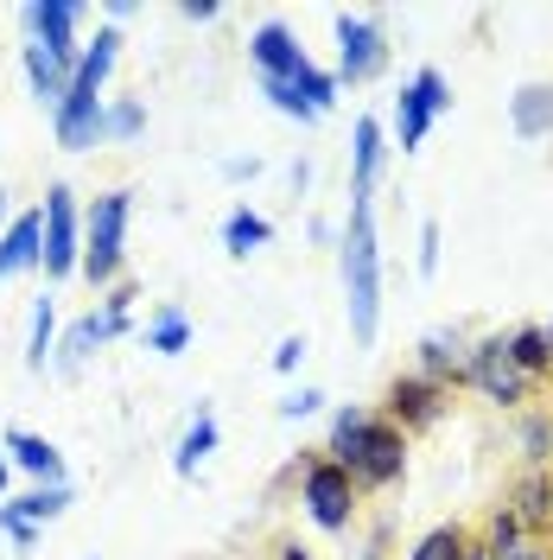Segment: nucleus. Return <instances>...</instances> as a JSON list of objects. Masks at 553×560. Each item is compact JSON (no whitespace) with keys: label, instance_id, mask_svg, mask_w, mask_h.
Listing matches in <instances>:
<instances>
[{"label":"nucleus","instance_id":"423d86ee","mask_svg":"<svg viewBox=\"0 0 553 560\" xmlns=\"http://www.w3.org/2000/svg\"><path fill=\"white\" fill-rule=\"evenodd\" d=\"M446 108H451L446 77H439V70H420L414 83L401 90V115H395V140H401V153H414L420 140H426V128H433Z\"/></svg>","mask_w":553,"mask_h":560},{"label":"nucleus","instance_id":"0eeeda50","mask_svg":"<svg viewBox=\"0 0 553 560\" xmlns=\"http://www.w3.org/2000/svg\"><path fill=\"white\" fill-rule=\"evenodd\" d=\"M464 376L484 388L490 401H503V408H516V401H528V376L516 370V357H509V338H484V345L471 350V363H464Z\"/></svg>","mask_w":553,"mask_h":560},{"label":"nucleus","instance_id":"ddd939ff","mask_svg":"<svg viewBox=\"0 0 553 560\" xmlns=\"http://www.w3.org/2000/svg\"><path fill=\"white\" fill-rule=\"evenodd\" d=\"M248 51H255V65H261V77L268 83H293L306 65V51H299V38L286 33V26H261V33L248 38Z\"/></svg>","mask_w":553,"mask_h":560},{"label":"nucleus","instance_id":"1a4fd4ad","mask_svg":"<svg viewBox=\"0 0 553 560\" xmlns=\"http://www.w3.org/2000/svg\"><path fill=\"white\" fill-rule=\"evenodd\" d=\"M388 65V45H381L376 20H338V77L344 83H369Z\"/></svg>","mask_w":553,"mask_h":560},{"label":"nucleus","instance_id":"a878e982","mask_svg":"<svg viewBox=\"0 0 553 560\" xmlns=\"http://www.w3.org/2000/svg\"><path fill=\"white\" fill-rule=\"evenodd\" d=\"M464 548H471L464 528H433V535L414 548V560H464Z\"/></svg>","mask_w":553,"mask_h":560},{"label":"nucleus","instance_id":"7ed1b4c3","mask_svg":"<svg viewBox=\"0 0 553 560\" xmlns=\"http://www.w3.org/2000/svg\"><path fill=\"white\" fill-rule=\"evenodd\" d=\"M128 210L134 198L128 191H103L96 210H90V230H83V275L108 287V280L121 275V236H128Z\"/></svg>","mask_w":553,"mask_h":560},{"label":"nucleus","instance_id":"c85d7f7f","mask_svg":"<svg viewBox=\"0 0 553 560\" xmlns=\"http://www.w3.org/2000/svg\"><path fill=\"white\" fill-rule=\"evenodd\" d=\"M0 535H7L13 548H33V541H38V523H26L13 503H0Z\"/></svg>","mask_w":553,"mask_h":560},{"label":"nucleus","instance_id":"4be33fe9","mask_svg":"<svg viewBox=\"0 0 553 560\" xmlns=\"http://www.w3.org/2000/svg\"><path fill=\"white\" fill-rule=\"evenodd\" d=\"M210 446H216V420H210V415H198V427H191V433L178 440L173 471H178V478H191V471H198V465L210 458Z\"/></svg>","mask_w":553,"mask_h":560},{"label":"nucleus","instance_id":"6ab92c4d","mask_svg":"<svg viewBox=\"0 0 553 560\" xmlns=\"http://www.w3.org/2000/svg\"><path fill=\"white\" fill-rule=\"evenodd\" d=\"M509 357H516V370L534 383V376H548L553 370V345H548V331L541 325H528V331H516L509 338Z\"/></svg>","mask_w":553,"mask_h":560},{"label":"nucleus","instance_id":"4468645a","mask_svg":"<svg viewBox=\"0 0 553 560\" xmlns=\"http://www.w3.org/2000/svg\"><path fill=\"white\" fill-rule=\"evenodd\" d=\"M70 77H77V70L70 65H58V58H51V51H45V45H26V83H33V96L38 103H64L70 96Z\"/></svg>","mask_w":553,"mask_h":560},{"label":"nucleus","instance_id":"20e7f679","mask_svg":"<svg viewBox=\"0 0 553 560\" xmlns=\"http://www.w3.org/2000/svg\"><path fill=\"white\" fill-rule=\"evenodd\" d=\"M45 275L51 280L83 275V230H77V198H70V185H51V191H45Z\"/></svg>","mask_w":553,"mask_h":560},{"label":"nucleus","instance_id":"f704fd0d","mask_svg":"<svg viewBox=\"0 0 553 560\" xmlns=\"http://www.w3.org/2000/svg\"><path fill=\"white\" fill-rule=\"evenodd\" d=\"M503 560H548V555H541V548H528V541H521L516 555H503Z\"/></svg>","mask_w":553,"mask_h":560},{"label":"nucleus","instance_id":"6e6552de","mask_svg":"<svg viewBox=\"0 0 553 560\" xmlns=\"http://www.w3.org/2000/svg\"><path fill=\"white\" fill-rule=\"evenodd\" d=\"M26 26H33V45H45L58 65H83V45H77V26H83V7L70 0H33L26 7Z\"/></svg>","mask_w":553,"mask_h":560},{"label":"nucleus","instance_id":"aec40b11","mask_svg":"<svg viewBox=\"0 0 553 560\" xmlns=\"http://www.w3.org/2000/svg\"><path fill=\"white\" fill-rule=\"evenodd\" d=\"M185 345H191V318L178 313V306H160V313H153V325H146V350L178 357Z\"/></svg>","mask_w":553,"mask_h":560},{"label":"nucleus","instance_id":"ea45409f","mask_svg":"<svg viewBox=\"0 0 553 560\" xmlns=\"http://www.w3.org/2000/svg\"><path fill=\"white\" fill-rule=\"evenodd\" d=\"M548 345H553V325H548Z\"/></svg>","mask_w":553,"mask_h":560},{"label":"nucleus","instance_id":"72a5a7b5","mask_svg":"<svg viewBox=\"0 0 553 560\" xmlns=\"http://www.w3.org/2000/svg\"><path fill=\"white\" fill-rule=\"evenodd\" d=\"M178 13H185V20H198V26H204V20H216V0H185V7H178Z\"/></svg>","mask_w":553,"mask_h":560},{"label":"nucleus","instance_id":"412c9836","mask_svg":"<svg viewBox=\"0 0 553 560\" xmlns=\"http://www.w3.org/2000/svg\"><path fill=\"white\" fill-rule=\"evenodd\" d=\"M516 135H553V90H541V83H528L516 96Z\"/></svg>","mask_w":553,"mask_h":560},{"label":"nucleus","instance_id":"f3484780","mask_svg":"<svg viewBox=\"0 0 553 560\" xmlns=\"http://www.w3.org/2000/svg\"><path fill=\"white\" fill-rule=\"evenodd\" d=\"M464 345L451 338V331H426L420 338V376H433V383H446V376H464Z\"/></svg>","mask_w":553,"mask_h":560},{"label":"nucleus","instance_id":"7c9ffc66","mask_svg":"<svg viewBox=\"0 0 553 560\" xmlns=\"http://www.w3.org/2000/svg\"><path fill=\"white\" fill-rule=\"evenodd\" d=\"M318 401H325L318 388H299V395H286V401H280V415H286V420H306L311 408H318Z\"/></svg>","mask_w":553,"mask_h":560},{"label":"nucleus","instance_id":"bb28decb","mask_svg":"<svg viewBox=\"0 0 553 560\" xmlns=\"http://www.w3.org/2000/svg\"><path fill=\"white\" fill-rule=\"evenodd\" d=\"M516 548H521V516L516 510H496V516H490V560L516 555Z\"/></svg>","mask_w":553,"mask_h":560},{"label":"nucleus","instance_id":"2eb2a0df","mask_svg":"<svg viewBox=\"0 0 553 560\" xmlns=\"http://www.w3.org/2000/svg\"><path fill=\"white\" fill-rule=\"evenodd\" d=\"M516 516H521V528H553V471L548 465H534L516 485Z\"/></svg>","mask_w":553,"mask_h":560},{"label":"nucleus","instance_id":"a211bd4d","mask_svg":"<svg viewBox=\"0 0 553 560\" xmlns=\"http://www.w3.org/2000/svg\"><path fill=\"white\" fill-rule=\"evenodd\" d=\"M356 205H369V185H376V166H381V121H356Z\"/></svg>","mask_w":553,"mask_h":560},{"label":"nucleus","instance_id":"393cba45","mask_svg":"<svg viewBox=\"0 0 553 560\" xmlns=\"http://www.w3.org/2000/svg\"><path fill=\"white\" fill-rule=\"evenodd\" d=\"M64 503H70V485H38L33 497H20L13 510H20L26 523H51V516H64Z\"/></svg>","mask_w":553,"mask_h":560},{"label":"nucleus","instance_id":"cd10ccee","mask_svg":"<svg viewBox=\"0 0 553 560\" xmlns=\"http://www.w3.org/2000/svg\"><path fill=\"white\" fill-rule=\"evenodd\" d=\"M140 128H146V108L140 103H115L108 108V140H134Z\"/></svg>","mask_w":553,"mask_h":560},{"label":"nucleus","instance_id":"c756f323","mask_svg":"<svg viewBox=\"0 0 553 560\" xmlns=\"http://www.w3.org/2000/svg\"><path fill=\"white\" fill-rule=\"evenodd\" d=\"M521 446H528V458H534V465H548V446H553V420H548V415H534L528 427H521Z\"/></svg>","mask_w":553,"mask_h":560},{"label":"nucleus","instance_id":"5701e85b","mask_svg":"<svg viewBox=\"0 0 553 560\" xmlns=\"http://www.w3.org/2000/svg\"><path fill=\"white\" fill-rule=\"evenodd\" d=\"M268 236H274V230H268L255 210H230V223H223V248H230V255H255Z\"/></svg>","mask_w":553,"mask_h":560},{"label":"nucleus","instance_id":"9d476101","mask_svg":"<svg viewBox=\"0 0 553 560\" xmlns=\"http://www.w3.org/2000/svg\"><path fill=\"white\" fill-rule=\"evenodd\" d=\"M268 96H274L280 115H299V121H318L325 108L338 103V77H325V70H299L293 83H268Z\"/></svg>","mask_w":553,"mask_h":560},{"label":"nucleus","instance_id":"c9c22d12","mask_svg":"<svg viewBox=\"0 0 553 560\" xmlns=\"http://www.w3.org/2000/svg\"><path fill=\"white\" fill-rule=\"evenodd\" d=\"M464 560H490V548H478V541H471V548H464Z\"/></svg>","mask_w":553,"mask_h":560},{"label":"nucleus","instance_id":"f03ea898","mask_svg":"<svg viewBox=\"0 0 553 560\" xmlns=\"http://www.w3.org/2000/svg\"><path fill=\"white\" fill-rule=\"evenodd\" d=\"M344 293H350V331L369 345V338H376V306H381V248H376L369 205H350V230H344Z\"/></svg>","mask_w":553,"mask_h":560},{"label":"nucleus","instance_id":"9b49d317","mask_svg":"<svg viewBox=\"0 0 553 560\" xmlns=\"http://www.w3.org/2000/svg\"><path fill=\"white\" fill-rule=\"evenodd\" d=\"M388 408L401 427H433V420L446 415V383H433V376H395L388 383Z\"/></svg>","mask_w":553,"mask_h":560},{"label":"nucleus","instance_id":"58836bf2","mask_svg":"<svg viewBox=\"0 0 553 560\" xmlns=\"http://www.w3.org/2000/svg\"><path fill=\"white\" fill-rule=\"evenodd\" d=\"M0 217H7V191H0Z\"/></svg>","mask_w":553,"mask_h":560},{"label":"nucleus","instance_id":"dca6fc26","mask_svg":"<svg viewBox=\"0 0 553 560\" xmlns=\"http://www.w3.org/2000/svg\"><path fill=\"white\" fill-rule=\"evenodd\" d=\"M7 453H13L20 471H33V478H45V485H64V458H58L51 440H38V433H13V440H7Z\"/></svg>","mask_w":553,"mask_h":560},{"label":"nucleus","instance_id":"4c0bfd02","mask_svg":"<svg viewBox=\"0 0 553 560\" xmlns=\"http://www.w3.org/2000/svg\"><path fill=\"white\" fill-rule=\"evenodd\" d=\"M0 503H7V458H0Z\"/></svg>","mask_w":553,"mask_h":560},{"label":"nucleus","instance_id":"f8f14e48","mask_svg":"<svg viewBox=\"0 0 553 560\" xmlns=\"http://www.w3.org/2000/svg\"><path fill=\"white\" fill-rule=\"evenodd\" d=\"M26 268H45V210L13 217L7 236H0V280L26 275Z\"/></svg>","mask_w":553,"mask_h":560},{"label":"nucleus","instance_id":"e433bc0d","mask_svg":"<svg viewBox=\"0 0 553 560\" xmlns=\"http://www.w3.org/2000/svg\"><path fill=\"white\" fill-rule=\"evenodd\" d=\"M280 560H311L306 548H280Z\"/></svg>","mask_w":553,"mask_h":560},{"label":"nucleus","instance_id":"b1692460","mask_svg":"<svg viewBox=\"0 0 553 560\" xmlns=\"http://www.w3.org/2000/svg\"><path fill=\"white\" fill-rule=\"evenodd\" d=\"M51 338H58V306H51V300H38L33 306V345H26V370H45V363H51Z\"/></svg>","mask_w":553,"mask_h":560},{"label":"nucleus","instance_id":"39448f33","mask_svg":"<svg viewBox=\"0 0 553 560\" xmlns=\"http://www.w3.org/2000/svg\"><path fill=\"white\" fill-rule=\"evenodd\" d=\"M306 510L318 528H331V535H344L350 516H356V478H350L344 465H331V458H318L306 471Z\"/></svg>","mask_w":553,"mask_h":560},{"label":"nucleus","instance_id":"473e14b6","mask_svg":"<svg viewBox=\"0 0 553 560\" xmlns=\"http://www.w3.org/2000/svg\"><path fill=\"white\" fill-rule=\"evenodd\" d=\"M299 357H306V338H280V350H274V370H299Z\"/></svg>","mask_w":553,"mask_h":560},{"label":"nucleus","instance_id":"f257e3e1","mask_svg":"<svg viewBox=\"0 0 553 560\" xmlns=\"http://www.w3.org/2000/svg\"><path fill=\"white\" fill-rule=\"evenodd\" d=\"M331 465H344L356 485L381 490V485H395L401 465H408V433L376 420L369 408H344L331 420Z\"/></svg>","mask_w":553,"mask_h":560},{"label":"nucleus","instance_id":"2f4dec72","mask_svg":"<svg viewBox=\"0 0 553 560\" xmlns=\"http://www.w3.org/2000/svg\"><path fill=\"white\" fill-rule=\"evenodd\" d=\"M433 268H439V223L420 230V275H433Z\"/></svg>","mask_w":553,"mask_h":560}]
</instances>
